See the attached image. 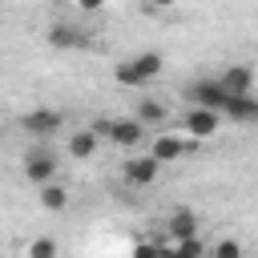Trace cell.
Listing matches in <instances>:
<instances>
[{"label": "cell", "instance_id": "cell-1", "mask_svg": "<svg viewBox=\"0 0 258 258\" xmlns=\"http://www.w3.org/2000/svg\"><path fill=\"white\" fill-rule=\"evenodd\" d=\"M181 97H185L194 109H210V113H222V117H226V109H230V93L222 89L218 77H198V81L181 85Z\"/></svg>", "mask_w": 258, "mask_h": 258}, {"label": "cell", "instance_id": "cell-2", "mask_svg": "<svg viewBox=\"0 0 258 258\" xmlns=\"http://www.w3.org/2000/svg\"><path fill=\"white\" fill-rule=\"evenodd\" d=\"M24 177H28L32 185H40V189L52 185V177H56V153H52V149H40V145L28 149V153H24Z\"/></svg>", "mask_w": 258, "mask_h": 258}, {"label": "cell", "instance_id": "cell-3", "mask_svg": "<svg viewBox=\"0 0 258 258\" xmlns=\"http://www.w3.org/2000/svg\"><path fill=\"white\" fill-rule=\"evenodd\" d=\"M20 129L28 137H52L56 129H64V113L60 109H32L20 117Z\"/></svg>", "mask_w": 258, "mask_h": 258}, {"label": "cell", "instance_id": "cell-4", "mask_svg": "<svg viewBox=\"0 0 258 258\" xmlns=\"http://www.w3.org/2000/svg\"><path fill=\"white\" fill-rule=\"evenodd\" d=\"M218 81L230 97H254V69L250 64H226L218 73Z\"/></svg>", "mask_w": 258, "mask_h": 258}, {"label": "cell", "instance_id": "cell-5", "mask_svg": "<svg viewBox=\"0 0 258 258\" xmlns=\"http://www.w3.org/2000/svg\"><path fill=\"white\" fill-rule=\"evenodd\" d=\"M125 181L129 185H153L157 181V173H161V161L153 157V153H137V157H129L125 161Z\"/></svg>", "mask_w": 258, "mask_h": 258}, {"label": "cell", "instance_id": "cell-6", "mask_svg": "<svg viewBox=\"0 0 258 258\" xmlns=\"http://www.w3.org/2000/svg\"><path fill=\"white\" fill-rule=\"evenodd\" d=\"M48 44H52V48H89V32H85L81 24L56 20V24H48Z\"/></svg>", "mask_w": 258, "mask_h": 258}, {"label": "cell", "instance_id": "cell-7", "mask_svg": "<svg viewBox=\"0 0 258 258\" xmlns=\"http://www.w3.org/2000/svg\"><path fill=\"white\" fill-rule=\"evenodd\" d=\"M185 129H189L194 141H206V137H214V133L222 129V113H210V109H194V105H189V113H185Z\"/></svg>", "mask_w": 258, "mask_h": 258}, {"label": "cell", "instance_id": "cell-8", "mask_svg": "<svg viewBox=\"0 0 258 258\" xmlns=\"http://www.w3.org/2000/svg\"><path fill=\"white\" fill-rule=\"evenodd\" d=\"M189 149H198V141H181V137H169V133H161L157 141H153V157L165 165V161H177L181 153H189Z\"/></svg>", "mask_w": 258, "mask_h": 258}, {"label": "cell", "instance_id": "cell-9", "mask_svg": "<svg viewBox=\"0 0 258 258\" xmlns=\"http://www.w3.org/2000/svg\"><path fill=\"white\" fill-rule=\"evenodd\" d=\"M141 137H145V125L133 117V121H113V133H109V141L113 145H121V149H133V145H141Z\"/></svg>", "mask_w": 258, "mask_h": 258}, {"label": "cell", "instance_id": "cell-10", "mask_svg": "<svg viewBox=\"0 0 258 258\" xmlns=\"http://www.w3.org/2000/svg\"><path fill=\"white\" fill-rule=\"evenodd\" d=\"M165 226H169V234H173L177 242H189V238H198V214H194V210H173Z\"/></svg>", "mask_w": 258, "mask_h": 258}, {"label": "cell", "instance_id": "cell-11", "mask_svg": "<svg viewBox=\"0 0 258 258\" xmlns=\"http://www.w3.org/2000/svg\"><path fill=\"white\" fill-rule=\"evenodd\" d=\"M97 141H101V137H97L93 129H77V133H69V145H64V149H69V157L85 161V157L97 153Z\"/></svg>", "mask_w": 258, "mask_h": 258}, {"label": "cell", "instance_id": "cell-12", "mask_svg": "<svg viewBox=\"0 0 258 258\" xmlns=\"http://www.w3.org/2000/svg\"><path fill=\"white\" fill-rule=\"evenodd\" d=\"M165 117H169V109H165L161 101L141 97V105H137V121H141L145 129H161V125H165Z\"/></svg>", "mask_w": 258, "mask_h": 258}, {"label": "cell", "instance_id": "cell-13", "mask_svg": "<svg viewBox=\"0 0 258 258\" xmlns=\"http://www.w3.org/2000/svg\"><path fill=\"white\" fill-rule=\"evenodd\" d=\"M226 121H234V125H246V121H258V97H230V109H226Z\"/></svg>", "mask_w": 258, "mask_h": 258}, {"label": "cell", "instance_id": "cell-14", "mask_svg": "<svg viewBox=\"0 0 258 258\" xmlns=\"http://www.w3.org/2000/svg\"><path fill=\"white\" fill-rule=\"evenodd\" d=\"M133 69H137V73H141V81L149 85V81H157V77H161L165 60H161V52H137V56H133Z\"/></svg>", "mask_w": 258, "mask_h": 258}, {"label": "cell", "instance_id": "cell-15", "mask_svg": "<svg viewBox=\"0 0 258 258\" xmlns=\"http://www.w3.org/2000/svg\"><path fill=\"white\" fill-rule=\"evenodd\" d=\"M40 206H44V210H64V206H69V189H64L60 181L44 185V189H40Z\"/></svg>", "mask_w": 258, "mask_h": 258}, {"label": "cell", "instance_id": "cell-16", "mask_svg": "<svg viewBox=\"0 0 258 258\" xmlns=\"http://www.w3.org/2000/svg\"><path fill=\"white\" fill-rule=\"evenodd\" d=\"M165 258H206V246H202L198 238H189V242H173V246H165Z\"/></svg>", "mask_w": 258, "mask_h": 258}, {"label": "cell", "instance_id": "cell-17", "mask_svg": "<svg viewBox=\"0 0 258 258\" xmlns=\"http://www.w3.org/2000/svg\"><path fill=\"white\" fill-rule=\"evenodd\" d=\"M113 77H117V85H129V89H141V85H145L141 73L133 69V60H121V64L113 69Z\"/></svg>", "mask_w": 258, "mask_h": 258}, {"label": "cell", "instance_id": "cell-18", "mask_svg": "<svg viewBox=\"0 0 258 258\" xmlns=\"http://www.w3.org/2000/svg\"><path fill=\"white\" fill-rule=\"evenodd\" d=\"M28 258H56V238H32Z\"/></svg>", "mask_w": 258, "mask_h": 258}, {"label": "cell", "instance_id": "cell-19", "mask_svg": "<svg viewBox=\"0 0 258 258\" xmlns=\"http://www.w3.org/2000/svg\"><path fill=\"white\" fill-rule=\"evenodd\" d=\"M129 258H165V242H137Z\"/></svg>", "mask_w": 258, "mask_h": 258}, {"label": "cell", "instance_id": "cell-20", "mask_svg": "<svg viewBox=\"0 0 258 258\" xmlns=\"http://www.w3.org/2000/svg\"><path fill=\"white\" fill-rule=\"evenodd\" d=\"M214 258H242V242H234V238H222V242L214 246Z\"/></svg>", "mask_w": 258, "mask_h": 258}]
</instances>
